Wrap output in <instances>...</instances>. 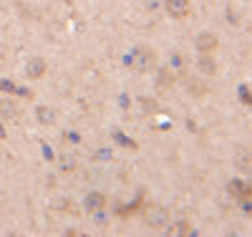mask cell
<instances>
[{
	"mask_svg": "<svg viewBox=\"0 0 252 237\" xmlns=\"http://www.w3.org/2000/svg\"><path fill=\"white\" fill-rule=\"evenodd\" d=\"M129 68L131 71H136V73H146V71H152L156 66V53L149 48V46H139L134 48V53L129 56Z\"/></svg>",
	"mask_w": 252,
	"mask_h": 237,
	"instance_id": "1",
	"label": "cell"
},
{
	"mask_svg": "<svg viewBox=\"0 0 252 237\" xmlns=\"http://www.w3.org/2000/svg\"><path fill=\"white\" fill-rule=\"evenodd\" d=\"M144 219H146V227H152V230H164L169 225V212L164 210V207H146L144 210Z\"/></svg>",
	"mask_w": 252,
	"mask_h": 237,
	"instance_id": "2",
	"label": "cell"
},
{
	"mask_svg": "<svg viewBox=\"0 0 252 237\" xmlns=\"http://www.w3.org/2000/svg\"><path fill=\"white\" fill-rule=\"evenodd\" d=\"M164 8H167V13H169L172 18L182 20V18H187V16H189L192 3H189V0H164Z\"/></svg>",
	"mask_w": 252,
	"mask_h": 237,
	"instance_id": "3",
	"label": "cell"
},
{
	"mask_svg": "<svg viewBox=\"0 0 252 237\" xmlns=\"http://www.w3.org/2000/svg\"><path fill=\"white\" fill-rule=\"evenodd\" d=\"M194 46H197L199 53H212V51H217V46H219V38H217L214 33H199V36L194 38Z\"/></svg>",
	"mask_w": 252,
	"mask_h": 237,
	"instance_id": "4",
	"label": "cell"
},
{
	"mask_svg": "<svg viewBox=\"0 0 252 237\" xmlns=\"http://www.w3.org/2000/svg\"><path fill=\"white\" fill-rule=\"evenodd\" d=\"M83 204H86V210H88V212L106 210V197H103L101 192H88V195H86V199H83Z\"/></svg>",
	"mask_w": 252,
	"mask_h": 237,
	"instance_id": "5",
	"label": "cell"
},
{
	"mask_svg": "<svg viewBox=\"0 0 252 237\" xmlns=\"http://www.w3.org/2000/svg\"><path fill=\"white\" fill-rule=\"evenodd\" d=\"M197 68H199V73H204V76H214L217 73V61L212 58V53H199Z\"/></svg>",
	"mask_w": 252,
	"mask_h": 237,
	"instance_id": "6",
	"label": "cell"
},
{
	"mask_svg": "<svg viewBox=\"0 0 252 237\" xmlns=\"http://www.w3.org/2000/svg\"><path fill=\"white\" fill-rule=\"evenodd\" d=\"M43 73H46V61H43V58H31V61H28V66H25V76L28 79H40Z\"/></svg>",
	"mask_w": 252,
	"mask_h": 237,
	"instance_id": "7",
	"label": "cell"
},
{
	"mask_svg": "<svg viewBox=\"0 0 252 237\" xmlns=\"http://www.w3.org/2000/svg\"><path fill=\"white\" fill-rule=\"evenodd\" d=\"M172 86H174V73H172L169 68H161L159 76H156V91L164 94V91H169Z\"/></svg>",
	"mask_w": 252,
	"mask_h": 237,
	"instance_id": "8",
	"label": "cell"
},
{
	"mask_svg": "<svg viewBox=\"0 0 252 237\" xmlns=\"http://www.w3.org/2000/svg\"><path fill=\"white\" fill-rule=\"evenodd\" d=\"M38 121L40 124H53L56 121V111L51 106H38Z\"/></svg>",
	"mask_w": 252,
	"mask_h": 237,
	"instance_id": "9",
	"label": "cell"
},
{
	"mask_svg": "<svg viewBox=\"0 0 252 237\" xmlns=\"http://www.w3.org/2000/svg\"><path fill=\"white\" fill-rule=\"evenodd\" d=\"M13 116H16L13 101H0V118H13Z\"/></svg>",
	"mask_w": 252,
	"mask_h": 237,
	"instance_id": "10",
	"label": "cell"
},
{
	"mask_svg": "<svg viewBox=\"0 0 252 237\" xmlns=\"http://www.w3.org/2000/svg\"><path fill=\"white\" fill-rule=\"evenodd\" d=\"M230 192H232V195H240V197H250V189H247L242 182H232Z\"/></svg>",
	"mask_w": 252,
	"mask_h": 237,
	"instance_id": "11",
	"label": "cell"
},
{
	"mask_svg": "<svg viewBox=\"0 0 252 237\" xmlns=\"http://www.w3.org/2000/svg\"><path fill=\"white\" fill-rule=\"evenodd\" d=\"M0 91H16V88H13V81H0Z\"/></svg>",
	"mask_w": 252,
	"mask_h": 237,
	"instance_id": "12",
	"label": "cell"
},
{
	"mask_svg": "<svg viewBox=\"0 0 252 237\" xmlns=\"http://www.w3.org/2000/svg\"><path fill=\"white\" fill-rule=\"evenodd\" d=\"M61 161H63V169H68V172L73 169V159H71V157H63Z\"/></svg>",
	"mask_w": 252,
	"mask_h": 237,
	"instance_id": "13",
	"label": "cell"
},
{
	"mask_svg": "<svg viewBox=\"0 0 252 237\" xmlns=\"http://www.w3.org/2000/svg\"><path fill=\"white\" fill-rule=\"evenodd\" d=\"M242 99H245V101L250 103V91H247V88H245V86H242Z\"/></svg>",
	"mask_w": 252,
	"mask_h": 237,
	"instance_id": "14",
	"label": "cell"
},
{
	"mask_svg": "<svg viewBox=\"0 0 252 237\" xmlns=\"http://www.w3.org/2000/svg\"><path fill=\"white\" fill-rule=\"evenodd\" d=\"M5 137H8V134H5V126L0 124V139H5Z\"/></svg>",
	"mask_w": 252,
	"mask_h": 237,
	"instance_id": "15",
	"label": "cell"
}]
</instances>
